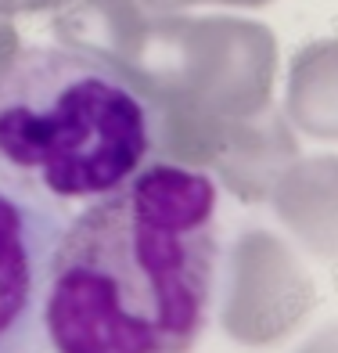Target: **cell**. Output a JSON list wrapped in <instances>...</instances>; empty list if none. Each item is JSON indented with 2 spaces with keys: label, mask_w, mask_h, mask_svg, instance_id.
<instances>
[{
  "label": "cell",
  "mask_w": 338,
  "mask_h": 353,
  "mask_svg": "<svg viewBox=\"0 0 338 353\" xmlns=\"http://www.w3.org/2000/svg\"><path fill=\"white\" fill-rule=\"evenodd\" d=\"M313 288L273 238L249 234L231 252L223 328L245 346H270L302 325Z\"/></svg>",
  "instance_id": "277c9868"
},
{
  "label": "cell",
  "mask_w": 338,
  "mask_h": 353,
  "mask_svg": "<svg viewBox=\"0 0 338 353\" xmlns=\"http://www.w3.org/2000/svg\"><path fill=\"white\" fill-rule=\"evenodd\" d=\"M216 184L151 163L83 205L54 249L43 332L51 353H191L216 292Z\"/></svg>",
  "instance_id": "6da1fadb"
},
{
  "label": "cell",
  "mask_w": 338,
  "mask_h": 353,
  "mask_svg": "<svg viewBox=\"0 0 338 353\" xmlns=\"http://www.w3.org/2000/svg\"><path fill=\"white\" fill-rule=\"evenodd\" d=\"M69 213L0 176V353H43V307Z\"/></svg>",
  "instance_id": "3957f363"
},
{
  "label": "cell",
  "mask_w": 338,
  "mask_h": 353,
  "mask_svg": "<svg viewBox=\"0 0 338 353\" xmlns=\"http://www.w3.org/2000/svg\"><path fill=\"white\" fill-rule=\"evenodd\" d=\"M14 54V43H11V33H0V65Z\"/></svg>",
  "instance_id": "5b68a950"
},
{
  "label": "cell",
  "mask_w": 338,
  "mask_h": 353,
  "mask_svg": "<svg viewBox=\"0 0 338 353\" xmlns=\"http://www.w3.org/2000/svg\"><path fill=\"white\" fill-rule=\"evenodd\" d=\"M166 148V112L90 47H25L0 65V176L69 213L101 202Z\"/></svg>",
  "instance_id": "7a4b0ae2"
}]
</instances>
